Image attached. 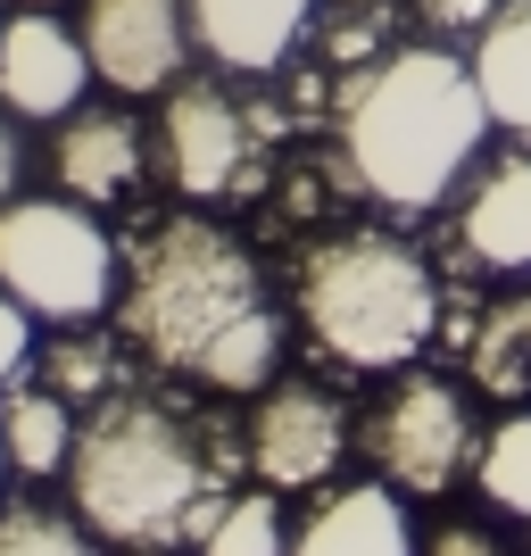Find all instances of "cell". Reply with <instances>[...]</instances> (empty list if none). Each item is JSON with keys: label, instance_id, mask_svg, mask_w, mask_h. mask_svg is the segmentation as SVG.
<instances>
[{"label": "cell", "instance_id": "ffe728a7", "mask_svg": "<svg viewBox=\"0 0 531 556\" xmlns=\"http://www.w3.org/2000/svg\"><path fill=\"white\" fill-rule=\"evenodd\" d=\"M200 556H291L282 507L266 498V490H232V507L216 515V532L200 540Z\"/></svg>", "mask_w": 531, "mask_h": 556}, {"label": "cell", "instance_id": "9c48e42d", "mask_svg": "<svg viewBox=\"0 0 531 556\" xmlns=\"http://www.w3.org/2000/svg\"><path fill=\"white\" fill-rule=\"evenodd\" d=\"M241 432H250L241 448H250L266 490H316L349 448L341 399L316 391V382H266V399H257V416L241 424Z\"/></svg>", "mask_w": 531, "mask_h": 556}, {"label": "cell", "instance_id": "7a4b0ae2", "mask_svg": "<svg viewBox=\"0 0 531 556\" xmlns=\"http://www.w3.org/2000/svg\"><path fill=\"white\" fill-rule=\"evenodd\" d=\"M67 498L84 515V532L116 540V548L208 540L216 515L232 507V490L216 473V457L200 448V432L141 391H109L92 416L75 424Z\"/></svg>", "mask_w": 531, "mask_h": 556}, {"label": "cell", "instance_id": "83f0119b", "mask_svg": "<svg viewBox=\"0 0 531 556\" xmlns=\"http://www.w3.org/2000/svg\"><path fill=\"white\" fill-rule=\"evenodd\" d=\"M25 9H67V0H25Z\"/></svg>", "mask_w": 531, "mask_h": 556}, {"label": "cell", "instance_id": "5b68a950", "mask_svg": "<svg viewBox=\"0 0 531 556\" xmlns=\"http://www.w3.org/2000/svg\"><path fill=\"white\" fill-rule=\"evenodd\" d=\"M0 291L34 325H92L116 307V241L84 200H9L0 208Z\"/></svg>", "mask_w": 531, "mask_h": 556}, {"label": "cell", "instance_id": "f546056e", "mask_svg": "<svg viewBox=\"0 0 531 556\" xmlns=\"http://www.w3.org/2000/svg\"><path fill=\"white\" fill-rule=\"evenodd\" d=\"M0 465H9V448H0Z\"/></svg>", "mask_w": 531, "mask_h": 556}, {"label": "cell", "instance_id": "44dd1931", "mask_svg": "<svg viewBox=\"0 0 531 556\" xmlns=\"http://www.w3.org/2000/svg\"><path fill=\"white\" fill-rule=\"evenodd\" d=\"M0 556H92V532H75V515H50V507H9L0 515Z\"/></svg>", "mask_w": 531, "mask_h": 556}, {"label": "cell", "instance_id": "ac0fdd59", "mask_svg": "<svg viewBox=\"0 0 531 556\" xmlns=\"http://www.w3.org/2000/svg\"><path fill=\"white\" fill-rule=\"evenodd\" d=\"M275 366H282V316L275 307H250V316H232V325L208 341L200 382H208V391H266Z\"/></svg>", "mask_w": 531, "mask_h": 556}, {"label": "cell", "instance_id": "cb8c5ba5", "mask_svg": "<svg viewBox=\"0 0 531 556\" xmlns=\"http://www.w3.org/2000/svg\"><path fill=\"white\" fill-rule=\"evenodd\" d=\"M25 357H34V316H25V307L0 291V391L25 374Z\"/></svg>", "mask_w": 531, "mask_h": 556}, {"label": "cell", "instance_id": "8992f818", "mask_svg": "<svg viewBox=\"0 0 531 556\" xmlns=\"http://www.w3.org/2000/svg\"><path fill=\"white\" fill-rule=\"evenodd\" d=\"M357 441H366L374 473L391 490H407V498H448L457 473L482 457L473 448V407H465V391L448 374H399L391 391L374 399Z\"/></svg>", "mask_w": 531, "mask_h": 556}, {"label": "cell", "instance_id": "7402d4cb", "mask_svg": "<svg viewBox=\"0 0 531 556\" xmlns=\"http://www.w3.org/2000/svg\"><path fill=\"white\" fill-rule=\"evenodd\" d=\"M42 374H50V391H59V399H100V391H109V341L84 332V325H67V341L42 357Z\"/></svg>", "mask_w": 531, "mask_h": 556}, {"label": "cell", "instance_id": "9a60e30c", "mask_svg": "<svg viewBox=\"0 0 531 556\" xmlns=\"http://www.w3.org/2000/svg\"><path fill=\"white\" fill-rule=\"evenodd\" d=\"M473 75H482L490 116L531 150V0H507V9L473 34Z\"/></svg>", "mask_w": 531, "mask_h": 556}, {"label": "cell", "instance_id": "f1b7e54d", "mask_svg": "<svg viewBox=\"0 0 531 556\" xmlns=\"http://www.w3.org/2000/svg\"><path fill=\"white\" fill-rule=\"evenodd\" d=\"M0 34H9V17H0Z\"/></svg>", "mask_w": 531, "mask_h": 556}, {"label": "cell", "instance_id": "d6986e66", "mask_svg": "<svg viewBox=\"0 0 531 556\" xmlns=\"http://www.w3.org/2000/svg\"><path fill=\"white\" fill-rule=\"evenodd\" d=\"M473 482L498 515H523L531 523V407H515L507 424L482 432V457H473Z\"/></svg>", "mask_w": 531, "mask_h": 556}, {"label": "cell", "instance_id": "8fae6325", "mask_svg": "<svg viewBox=\"0 0 531 556\" xmlns=\"http://www.w3.org/2000/svg\"><path fill=\"white\" fill-rule=\"evenodd\" d=\"M50 175L67 200L84 208H109L125 191L141 184V125L125 109H75L59 116V134H50Z\"/></svg>", "mask_w": 531, "mask_h": 556}, {"label": "cell", "instance_id": "4316f807", "mask_svg": "<svg viewBox=\"0 0 531 556\" xmlns=\"http://www.w3.org/2000/svg\"><path fill=\"white\" fill-rule=\"evenodd\" d=\"M125 556H175V548H125Z\"/></svg>", "mask_w": 531, "mask_h": 556}, {"label": "cell", "instance_id": "4fadbf2b", "mask_svg": "<svg viewBox=\"0 0 531 556\" xmlns=\"http://www.w3.org/2000/svg\"><path fill=\"white\" fill-rule=\"evenodd\" d=\"M457 250L490 275H531V150L498 159L457 208Z\"/></svg>", "mask_w": 531, "mask_h": 556}, {"label": "cell", "instance_id": "484cf974", "mask_svg": "<svg viewBox=\"0 0 531 556\" xmlns=\"http://www.w3.org/2000/svg\"><path fill=\"white\" fill-rule=\"evenodd\" d=\"M17 175H25V141H17V125H9V100H0V208L17 200Z\"/></svg>", "mask_w": 531, "mask_h": 556}, {"label": "cell", "instance_id": "603a6c76", "mask_svg": "<svg viewBox=\"0 0 531 556\" xmlns=\"http://www.w3.org/2000/svg\"><path fill=\"white\" fill-rule=\"evenodd\" d=\"M407 9H416V25H423V34L457 42V34H482V25L498 17L507 0H407Z\"/></svg>", "mask_w": 531, "mask_h": 556}, {"label": "cell", "instance_id": "ba28073f", "mask_svg": "<svg viewBox=\"0 0 531 556\" xmlns=\"http://www.w3.org/2000/svg\"><path fill=\"white\" fill-rule=\"evenodd\" d=\"M159 159L175 175L184 200H225V191H250V116L241 100L216 92V84H175L159 109Z\"/></svg>", "mask_w": 531, "mask_h": 556}, {"label": "cell", "instance_id": "52a82bcc", "mask_svg": "<svg viewBox=\"0 0 531 556\" xmlns=\"http://www.w3.org/2000/svg\"><path fill=\"white\" fill-rule=\"evenodd\" d=\"M84 50L109 92H175V75L191 59V9L184 0H84Z\"/></svg>", "mask_w": 531, "mask_h": 556}, {"label": "cell", "instance_id": "277c9868", "mask_svg": "<svg viewBox=\"0 0 531 556\" xmlns=\"http://www.w3.org/2000/svg\"><path fill=\"white\" fill-rule=\"evenodd\" d=\"M125 341L166 374H200L208 341L232 325V316H250L266 307L257 291V266L250 250L232 241L225 225L208 216H166L134 257V282H125Z\"/></svg>", "mask_w": 531, "mask_h": 556}, {"label": "cell", "instance_id": "d4e9b609", "mask_svg": "<svg viewBox=\"0 0 531 556\" xmlns=\"http://www.w3.org/2000/svg\"><path fill=\"white\" fill-rule=\"evenodd\" d=\"M423 556H507V540L482 532V523H440V532L423 540Z\"/></svg>", "mask_w": 531, "mask_h": 556}, {"label": "cell", "instance_id": "7c38bea8", "mask_svg": "<svg viewBox=\"0 0 531 556\" xmlns=\"http://www.w3.org/2000/svg\"><path fill=\"white\" fill-rule=\"evenodd\" d=\"M184 9H191V42L232 75H275L316 25V0H184Z\"/></svg>", "mask_w": 531, "mask_h": 556}, {"label": "cell", "instance_id": "3957f363", "mask_svg": "<svg viewBox=\"0 0 531 556\" xmlns=\"http://www.w3.org/2000/svg\"><path fill=\"white\" fill-rule=\"evenodd\" d=\"M300 316H307L324 357L391 374V366H416L423 357V341L440 325V282H432L416 241L357 225V232H332V241L307 250Z\"/></svg>", "mask_w": 531, "mask_h": 556}, {"label": "cell", "instance_id": "e0dca14e", "mask_svg": "<svg viewBox=\"0 0 531 556\" xmlns=\"http://www.w3.org/2000/svg\"><path fill=\"white\" fill-rule=\"evenodd\" d=\"M0 448H9V465L17 473H67L75 457V416H67V399L59 391H0Z\"/></svg>", "mask_w": 531, "mask_h": 556}, {"label": "cell", "instance_id": "6da1fadb", "mask_svg": "<svg viewBox=\"0 0 531 556\" xmlns=\"http://www.w3.org/2000/svg\"><path fill=\"white\" fill-rule=\"evenodd\" d=\"M490 100L473 59L448 42H399L341 75L332 92V175L366 191L374 208L423 216L465 184L490 141Z\"/></svg>", "mask_w": 531, "mask_h": 556}, {"label": "cell", "instance_id": "30bf717a", "mask_svg": "<svg viewBox=\"0 0 531 556\" xmlns=\"http://www.w3.org/2000/svg\"><path fill=\"white\" fill-rule=\"evenodd\" d=\"M92 84L100 75H92V50H84L75 25H59L50 9L9 17V34H0V100H9V116L59 125V116H75V100Z\"/></svg>", "mask_w": 531, "mask_h": 556}, {"label": "cell", "instance_id": "2e32d148", "mask_svg": "<svg viewBox=\"0 0 531 556\" xmlns=\"http://www.w3.org/2000/svg\"><path fill=\"white\" fill-rule=\"evenodd\" d=\"M465 374H473V391L507 399V407L531 399V282L490 300V316L465 332Z\"/></svg>", "mask_w": 531, "mask_h": 556}, {"label": "cell", "instance_id": "5bb4252c", "mask_svg": "<svg viewBox=\"0 0 531 556\" xmlns=\"http://www.w3.org/2000/svg\"><path fill=\"white\" fill-rule=\"evenodd\" d=\"M291 556H423V548H416V532H407L399 490L357 482V490H332L300 532H291Z\"/></svg>", "mask_w": 531, "mask_h": 556}]
</instances>
